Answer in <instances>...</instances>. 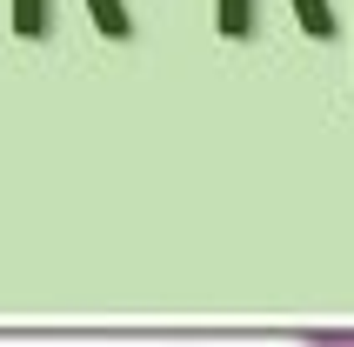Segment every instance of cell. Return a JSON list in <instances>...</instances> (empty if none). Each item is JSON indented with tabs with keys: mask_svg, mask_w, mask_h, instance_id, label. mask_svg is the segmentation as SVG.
<instances>
[{
	"mask_svg": "<svg viewBox=\"0 0 354 347\" xmlns=\"http://www.w3.org/2000/svg\"><path fill=\"white\" fill-rule=\"evenodd\" d=\"M295 7H301V27H308L315 40H335L341 34L328 0H295ZM214 27H221V40H248V34H254V0H214Z\"/></svg>",
	"mask_w": 354,
	"mask_h": 347,
	"instance_id": "2",
	"label": "cell"
},
{
	"mask_svg": "<svg viewBox=\"0 0 354 347\" xmlns=\"http://www.w3.org/2000/svg\"><path fill=\"white\" fill-rule=\"evenodd\" d=\"M308 347H354V334H308Z\"/></svg>",
	"mask_w": 354,
	"mask_h": 347,
	"instance_id": "3",
	"label": "cell"
},
{
	"mask_svg": "<svg viewBox=\"0 0 354 347\" xmlns=\"http://www.w3.org/2000/svg\"><path fill=\"white\" fill-rule=\"evenodd\" d=\"M87 14L107 40H134V20H127V0H87ZM14 34L20 40H47L54 34V0H14Z\"/></svg>",
	"mask_w": 354,
	"mask_h": 347,
	"instance_id": "1",
	"label": "cell"
}]
</instances>
